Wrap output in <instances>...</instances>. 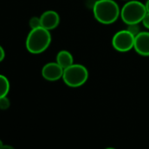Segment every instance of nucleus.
Masks as SVG:
<instances>
[{"label":"nucleus","instance_id":"5","mask_svg":"<svg viewBox=\"0 0 149 149\" xmlns=\"http://www.w3.org/2000/svg\"><path fill=\"white\" fill-rule=\"evenodd\" d=\"M135 36H133L127 29L116 33L112 38L111 44L115 50L120 53H125L132 50L134 47Z\"/></svg>","mask_w":149,"mask_h":149},{"label":"nucleus","instance_id":"8","mask_svg":"<svg viewBox=\"0 0 149 149\" xmlns=\"http://www.w3.org/2000/svg\"><path fill=\"white\" fill-rule=\"evenodd\" d=\"M40 22L41 27L51 31L55 29L60 24V16L54 11H47L41 14Z\"/></svg>","mask_w":149,"mask_h":149},{"label":"nucleus","instance_id":"3","mask_svg":"<svg viewBox=\"0 0 149 149\" xmlns=\"http://www.w3.org/2000/svg\"><path fill=\"white\" fill-rule=\"evenodd\" d=\"M145 4L137 0H129L120 10V17L125 24H139L146 14Z\"/></svg>","mask_w":149,"mask_h":149},{"label":"nucleus","instance_id":"20","mask_svg":"<svg viewBox=\"0 0 149 149\" xmlns=\"http://www.w3.org/2000/svg\"><path fill=\"white\" fill-rule=\"evenodd\" d=\"M127 1H128V0H127Z\"/></svg>","mask_w":149,"mask_h":149},{"label":"nucleus","instance_id":"13","mask_svg":"<svg viewBox=\"0 0 149 149\" xmlns=\"http://www.w3.org/2000/svg\"><path fill=\"white\" fill-rule=\"evenodd\" d=\"M127 30L133 35V36H136L138 35L141 31L139 30V24H132V25H128V28Z\"/></svg>","mask_w":149,"mask_h":149},{"label":"nucleus","instance_id":"4","mask_svg":"<svg viewBox=\"0 0 149 149\" xmlns=\"http://www.w3.org/2000/svg\"><path fill=\"white\" fill-rule=\"evenodd\" d=\"M89 78L88 69L82 64H72L63 71L62 80L64 84L71 88L83 86Z\"/></svg>","mask_w":149,"mask_h":149},{"label":"nucleus","instance_id":"19","mask_svg":"<svg viewBox=\"0 0 149 149\" xmlns=\"http://www.w3.org/2000/svg\"><path fill=\"white\" fill-rule=\"evenodd\" d=\"M105 149H116V148H114V147H107Z\"/></svg>","mask_w":149,"mask_h":149},{"label":"nucleus","instance_id":"15","mask_svg":"<svg viewBox=\"0 0 149 149\" xmlns=\"http://www.w3.org/2000/svg\"><path fill=\"white\" fill-rule=\"evenodd\" d=\"M6 57V52L5 49L2 47V46H0V62L3 61Z\"/></svg>","mask_w":149,"mask_h":149},{"label":"nucleus","instance_id":"12","mask_svg":"<svg viewBox=\"0 0 149 149\" xmlns=\"http://www.w3.org/2000/svg\"><path fill=\"white\" fill-rule=\"evenodd\" d=\"M11 105V102L9 98L6 97L0 98V110H7Z\"/></svg>","mask_w":149,"mask_h":149},{"label":"nucleus","instance_id":"6","mask_svg":"<svg viewBox=\"0 0 149 149\" xmlns=\"http://www.w3.org/2000/svg\"><path fill=\"white\" fill-rule=\"evenodd\" d=\"M63 71L64 68L57 62H48L42 68L41 74L47 81L54 82L62 78Z\"/></svg>","mask_w":149,"mask_h":149},{"label":"nucleus","instance_id":"9","mask_svg":"<svg viewBox=\"0 0 149 149\" xmlns=\"http://www.w3.org/2000/svg\"><path fill=\"white\" fill-rule=\"evenodd\" d=\"M56 62L64 69L74 64V58L70 52L67 50L60 51L56 55Z\"/></svg>","mask_w":149,"mask_h":149},{"label":"nucleus","instance_id":"16","mask_svg":"<svg viewBox=\"0 0 149 149\" xmlns=\"http://www.w3.org/2000/svg\"><path fill=\"white\" fill-rule=\"evenodd\" d=\"M1 149H15V148L13 146H10V145H3Z\"/></svg>","mask_w":149,"mask_h":149},{"label":"nucleus","instance_id":"11","mask_svg":"<svg viewBox=\"0 0 149 149\" xmlns=\"http://www.w3.org/2000/svg\"><path fill=\"white\" fill-rule=\"evenodd\" d=\"M29 26L31 29H35L39 28L41 26V22H40V18L39 17H33L29 20Z\"/></svg>","mask_w":149,"mask_h":149},{"label":"nucleus","instance_id":"1","mask_svg":"<svg viewBox=\"0 0 149 149\" xmlns=\"http://www.w3.org/2000/svg\"><path fill=\"white\" fill-rule=\"evenodd\" d=\"M95 19L101 24L111 25L120 16V8L113 0H97L93 6Z\"/></svg>","mask_w":149,"mask_h":149},{"label":"nucleus","instance_id":"14","mask_svg":"<svg viewBox=\"0 0 149 149\" xmlns=\"http://www.w3.org/2000/svg\"><path fill=\"white\" fill-rule=\"evenodd\" d=\"M142 24L143 26L146 28L149 29V13H146V14L145 15V17L142 19Z\"/></svg>","mask_w":149,"mask_h":149},{"label":"nucleus","instance_id":"2","mask_svg":"<svg viewBox=\"0 0 149 149\" xmlns=\"http://www.w3.org/2000/svg\"><path fill=\"white\" fill-rule=\"evenodd\" d=\"M52 37L50 31L39 27L31 29L26 40V47L28 52L33 54H41L46 51L51 44Z\"/></svg>","mask_w":149,"mask_h":149},{"label":"nucleus","instance_id":"7","mask_svg":"<svg viewBox=\"0 0 149 149\" xmlns=\"http://www.w3.org/2000/svg\"><path fill=\"white\" fill-rule=\"evenodd\" d=\"M134 50L142 56H149V32H140L135 36Z\"/></svg>","mask_w":149,"mask_h":149},{"label":"nucleus","instance_id":"18","mask_svg":"<svg viewBox=\"0 0 149 149\" xmlns=\"http://www.w3.org/2000/svg\"><path fill=\"white\" fill-rule=\"evenodd\" d=\"M3 145H4V144H3V142H2V140H1V139H0V149H1V148H2V146H3Z\"/></svg>","mask_w":149,"mask_h":149},{"label":"nucleus","instance_id":"10","mask_svg":"<svg viewBox=\"0 0 149 149\" xmlns=\"http://www.w3.org/2000/svg\"><path fill=\"white\" fill-rule=\"evenodd\" d=\"M10 91V83L6 77L0 74V98L6 97Z\"/></svg>","mask_w":149,"mask_h":149},{"label":"nucleus","instance_id":"17","mask_svg":"<svg viewBox=\"0 0 149 149\" xmlns=\"http://www.w3.org/2000/svg\"><path fill=\"white\" fill-rule=\"evenodd\" d=\"M145 6H146V12L149 13V0H146Z\"/></svg>","mask_w":149,"mask_h":149}]
</instances>
